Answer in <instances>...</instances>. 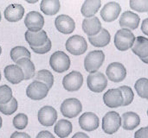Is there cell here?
Instances as JSON below:
<instances>
[{"instance_id":"obj_1","label":"cell","mask_w":148,"mask_h":138,"mask_svg":"<svg viewBox=\"0 0 148 138\" xmlns=\"http://www.w3.org/2000/svg\"><path fill=\"white\" fill-rule=\"evenodd\" d=\"M136 37L132 30L127 29H119L114 35V46L120 51H127L132 48Z\"/></svg>"},{"instance_id":"obj_2","label":"cell","mask_w":148,"mask_h":138,"mask_svg":"<svg viewBox=\"0 0 148 138\" xmlns=\"http://www.w3.org/2000/svg\"><path fill=\"white\" fill-rule=\"evenodd\" d=\"M104 61L105 54L102 50L91 51L84 59V67L89 73H95L102 66Z\"/></svg>"},{"instance_id":"obj_3","label":"cell","mask_w":148,"mask_h":138,"mask_svg":"<svg viewBox=\"0 0 148 138\" xmlns=\"http://www.w3.org/2000/svg\"><path fill=\"white\" fill-rule=\"evenodd\" d=\"M49 65L55 72L62 73L70 67V59L63 51H56L51 54Z\"/></svg>"},{"instance_id":"obj_4","label":"cell","mask_w":148,"mask_h":138,"mask_svg":"<svg viewBox=\"0 0 148 138\" xmlns=\"http://www.w3.org/2000/svg\"><path fill=\"white\" fill-rule=\"evenodd\" d=\"M121 126V117L116 111H109L102 118V131L108 135H113L117 132Z\"/></svg>"},{"instance_id":"obj_5","label":"cell","mask_w":148,"mask_h":138,"mask_svg":"<svg viewBox=\"0 0 148 138\" xmlns=\"http://www.w3.org/2000/svg\"><path fill=\"white\" fill-rule=\"evenodd\" d=\"M66 49L71 54L74 55H81L83 54L88 49V43L84 37L82 35H72L70 36L66 43H65Z\"/></svg>"},{"instance_id":"obj_6","label":"cell","mask_w":148,"mask_h":138,"mask_svg":"<svg viewBox=\"0 0 148 138\" xmlns=\"http://www.w3.org/2000/svg\"><path fill=\"white\" fill-rule=\"evenodd\" d=\"M60 110L63 117L68 118H74L82 112V105L77 99H67L61 105Z\"/></svg>"},{"instance_id":"obj_7","label":"cell","mask_w":148,"mask_h":138,"mask_svg":"<svg viewBox=\"0 0 148 138\" xmlns=\"http://www.w3.org/2000/svg\"><path fill=\"white\" fill-rule=\"evenodd\" d=\"M88 87L93 92H102L108 86V78L101 72L89 73L87 79Z\"/></svg>"},{"instance_id":"obj_8","label":"cell","mask_w":148,"mask_h":138,"mask_svg":"<svg viewBox=\"0 0 148 138\" xmlns=\"http://www.w3.org/2000/svg\"><path fill=\"white\" fill-rule=\"evenodd\" d=\"M49 88L42 82L34 80L26 89V95L33 100H41L47 97Z\"/></svg>"},{"instance_id":"obj_9","label":"cell","mask_w":148,"mask_h":138,"mask_svg":"<svg viewBox=\"0 0 148 138\" xmlns=\"http://www.w3.org/2000/svg\"><path fill=\"white\" fill-rule=\"evenodd\" d=\"M106 74L110 81L119 83L125 80L127 76V69L121 62H112L108 66Z\"/></svg>"},{"instance_id":"obj_10","label":"cell","mask_w":148,"mask_h":138,"mask_svg":"<svg viewBox=\"0 0 148 138\" xmlns=\"http://www.w3.org/2000/svg\"><path fill=\"white\" fill-rule=\"evenodd\" d=\"M83 85V76L80 72L73 71L64 76L62 86L68 92L78 91Z\"/></svg>"},{"instance_id":"obj_11","label":"cell","mask_w":148,"mask_h":138,"mask_svg":"<svg viewBox=\"0 0 148 138\" xmlns=\"http://www.w3.org/2000/svg\"><path fill=\"white\" fill-rule=\"evenodd\" d=\"M24 24L29 31L38 32L41 31L44 25V18L42 14L37 11H29L26 14Z\"/></svg>"},{"instance_id":"obj_12","label":"cell","mask_w":148,"mask_h":138,"mask_svg":"<svg viewBox=\"0 0 148 138\" xmlns=\"http://www.w3.org/2000/svg\"><path fill=\"white\" fill-rule=\"evenodd\" d=\"M37 118L40 124L42 126H52L57 119V111L52 106L46 105L42 107L37 113Z\"/></svg>"},{"instance_id":"obj_13","label":"cell","mask_w":148,"mask_h":138,"mask_svg":"<svg viewBox=\"0 0 148 138\" xmlns=\"http://www.w3.org/2000/svg\"><path fill=\"white\" fill-rule=\"evenodd\" d=\"M121 11V7L117 2H108L102 7L101 10V16L102 17L103 21L111 22L118 18Z\"/></svg>"},{"instance_id":"obj_14","label":"cell","mask_w":148,"mask_h":138,"mask_svg":"<svg viewBox=\"0 0 148 138\" xmlns=\"http://www.w3.org/2000/svg\"><path fill=\"white\" fill-rule=\"evenodd\" d=\"M103 102L109 108H118L123 105V96L119 88L110 89L103 95Z\"/></svg>"},{"instance_id":"obj_15","label":"cell","mask_w":148,"mask_h":138,"mask_svg":"<svg viewBox=\"0 0 148 138\" xmlns=\"http://www.w3.org/2000/svg\"><path fill=\"white\" fill-rule=\"evenodd\" d=\"M79 124L83 131L90 132L98 129L100 120L95 113L85 112L79 118Z\"/></svg>"},{"instance_id":"obj_16","label":"cell","mask_w":148,"mask_h":138,"mask_svg":"<svg viewBox=\"0 0 148 138\" xmlns=\"http://www.w3.org/2000/svg\"><path fill=\"white\" fill-rule=\"evenodd\" d=\"M55 26L56 29L62 34H71L75 29V22L68 15H60L55 20Z\"/></svg>"},{"instance_id":"obj_17","label":"cell","mask_w":148,"mask_h":138,"mask_svg":"<svg viewBox=\"0 0 148 138\" xmlns=\"http://www.w3.org/2000/svg\"><path fill=\"white\" fill-rule=\"evenodd\" d=\"M140 16L132 11H125L120 17V26L122 29H127L130 30L136 29L140 25Z\"/></svg>"},{"instance_id":"obj_18","label":"cell","mask_w":148,"mask_h":138,"mask_svg":"<svg viewBox=\"0 0 148 138\" xmlns=\"http://www.w3.org/2000/svg\"><path fill=\"white\" fill-rule=\"evenodd\" d=\"M5 79L11 84H19L24 80V74L23 70L17 65H8L3 69Z\"/></svg>"},{"instance_id":"obj_19","label":"cell","mask_w":148,"mask_h":138,"mask_svg":"<svg viewBox=\"0 0 148 138\" xmlns=\"http://www.w3.org/2000/svg\"><path fill=\"white\" fill-rule=\"evenodd\" d=\"M4 18L10 22H16L20 21L24 15V8L22 4L11 3L8 5L4 10Z\"/></svg>"},{"instance_id":"obj_20","label":"cell","mask_w":148,"mask_h":138,"mask_svg":"<svg viewBox=\"0 0 148 138\" xmlns=\"http://www.w3.org/2000/svg\"><path fill=\"white\" fill-rule=\"evenodd\" d=\"M82 29L88 36H95L98 35L102 29L101 22L97 16L85 18L82 21Z\"/></svg>"},{"instance_id":"obj_21","label":"cell","mask_w":148,"mask_h":138,"mask_svg":"<svg viewBox=\"0 0 148 138\" xmlns=\"http://www.w3.org/2000/svg\"><path fill=\"white\" fill-rule=\"evenodd\" d=\"M25 40L30 47H40L42 46L49 39L45 30L42 29L38 32H30L27 30L24 34Z\"/></svg>"},{"instance_id":"obj_22","label":"cell","mask_w":148,"mask_h":138,"mask_svg":"<svg viewBox=\"0 0 148 138\" xmlns=\"http://www.w3.org/2000/svg\"><path fill=\"white\" fill-rule=\"evenodd\" d=\"M140 124V116L134 111H127L121 116V126L126 131H134Z\"/></svg>"},{"instance_id":"obj_23","label":"cell","mask_w":148,"mask_h":138,"mask_svg":"<svg viewBox=\"0 0 148 138\" xmlns=\"http://www.w3.org/2000/svg\"><path fill=\"white\" fill-rule=\"evenodd\" d=\"M101 6V0H86L82 5L81 13L83 16H85V18L93 17L100 10Z\"/></svg>"},{"instance_id":"obj_24","label":"cell","mask_w":148,"mask_h":138,"mask_svg":"<svg viewBox=\"0 0 148 138\" xmlns=\"http://www.w3.org/2000/svg\"><path fill=\"white\" fill-rule=\"evenodd\" d=\"M132 51L140 59L148 57V38L138 36L132 47Z\"/></svg>"},{"instance_id":"obj_25","label":"cell","mask_w":148,"mask_h":138,"mask_svg":"<svg viewBox=\"0 0 148 138\" xmlns=\"http://www.w3.org/2000/svg\"><path fill=\"white\" fill-rule=\"evenodd\" d=\"M110 40H111V35L109 32L106 29H103V28L98 35L88 37V41L93 46L97 47V48L106 47L107 45L109 44Z\"/></svg>"},{"instance_id":"obj_26","label":"cell","mask_w":148,"mask_h":138,"mask_svg":"<svg viewBox=\"0 0 148 138\" xmlns=\"http://www.w3.org/2000/svg\"><path fill=\"white\" fill-rule=\"evenodd\" d=\"M16 65H17L23 72L24 74V80H28L35 77L36 74V68L34 63L30 61L29 58H22L19 59L16 62Z\"/></svg>"},{"instance_id":"obj_27","label":"cell","mask_w":148,"mask_h":138,"mask_svg":"<svg viewBox=\"0 0 148 138\" xmlns=\"http://www.w3.org/2000/svg\"><path fill=\"white\" fill-rule=\"evenodd\" d=\"M72 130H73L72 124L67 119L59 120L56 124L55 128H54V131L56 135L61 138L68 137L71 134Z\"/></svg>"},{"instance_id":"obj_28","label":"cell","mask_w":148,"mask_h":138,"mask_svg":"<svg viewBox=\"0 0 148 138\" xmlns=\"http://www.w3.org/2000/svg\"><path fill=\"white\" fill-rule=\"evenodd\" d=\"M61 8L59 0H42L40 3L42 12L48 16H53L58 13Z\"/></svg>"},{"instance_id":"obj_29","label":"cell","mask_w":148,"mask_h":138,"mask_svg":"<svg viewBox=\"0 0 148 138\" xmlns=\"http://www.w3.org/2000/svg\"><path fill=\"white\" fill-rule=\"evenodd\" d=\"M34 80H37V81L44 83L50 89L54 84V76L50 71L47 69H42V70H39L35 74Z\"/></svg>"},{"instance_id":"obj_30","label":"cell","mask_w":148,"mask_h":138,"mask_svg":"<svg viewBox=\"0 0 148 138\" xmlns=\"http://www.w3.org/2000/svg\"><path fill=\"white\" fill-rule=\"evenodd\" d=\"M10 58L14 62H16L19 59L29 58L30 59V52L23 46H16L10 50Z\"/></svg>"},{"instance_id":"obj_31","label":"cell","mask_w":148,"mask_h":138,"mask_svg":"<svg viewBox=\"0 0 148 138\" xmlns=\"http://www.w3.org/2000/svg\"><path fill=\"white\" fill-rule=\"evenodd\" d=\"M134 88L140 98L148 100V79H139L134 84Z\"/></svg>"},{"instance_id":"obj_32","label":"cell","mask_w":148,"mask_h":138,"mask_svg":"<svg viewBox=\"0 0 148 138\" xmlns=\"http://www.w3.org/2000/svg\"><path fill=\"white\" fill-rule=\"evenodd\" d=\"M17 107H18V104H17L16 99L15 98H12V99L9 103L0 105V111L4 115L10 116L13 114L14 112H16V111L17 110Z\"/></svg>"},{"instance_id":"obj_33","label":"cell","mask_w":148,"mask_h":138,"mask_svg":"<svg viewBox=\"0 0 148 138\" xmlns=\"http://www.w3.org/2000/svg\"><path fill=\"white\" fill-rule=\"evenodd\" d=\"M119 89L121 90L122 96H123V99H124L123 106H127L130 104H132L134 98V93L132 88L127 86H121L119 87Z\"/></svg>"},{"instance_id":"obj_34","label":"cell","mask_w":148,"mask_h":138,"mask_svg":"<svg viewBox=\"0 0 148 138\" xmlns=\"http://www.w3.org/2000/svg\"><path fill=\"white\" fill-rule=\"evenodd\" d=\"M13 98L12 90L7 85H3L0 86V105L9 103Z\"/></svg>"},{"instance_id":"obj_35","label":"cell","mask_w":148,"mask_h":138,"mask_svg":"<svg viewBox=\"0 0 148 138\" xmlns=\"http://www.w3.org/2000/svg\"><path fill=\"white\" fill-rule=\"evenodd\" d=\"M129 5L138 12H148V0H130Z\"/></svg>"},{"instance_id":"obj_36","label":"cell","mask_w":148,"mask_h":138,"mask_svg":"<svg viewBox=\"0 0 148 138\" xmlns=\"http://www.w3.org/2000/svg\"><path fill=\"white\" fill-rule=\"evenodd\" d=\"M28 125V117L23 113L17 114L13 118V126L17 130H24Z\"/></svg>"},{"instance_id":"obj_37","label":"cell","mask_w":148,"mask_h":138,"mask_svg":"<svg viewBox=\"0 0 148 138\" xmlns=\"http://www.w3.org/2000/svg\"><path fill=\"white\" fill-rule=\"evenodd\" d=\"M51 47H52V42H51V41L49 39H48V41L42 46H40V47H30V48L36 54H46V53L49 52L50 49H51Z\"/></svg>"},{"instance_id":"obj_38","label":"cell","mask_w":148,"mask_h":138,"mask_svg":"<svg viewBox=\"0 0 148 138\" xmlns=\"http://www.w3.org/2000/svg\"><path fill=\"white\" fill-rule=\"evenodd\" d=\"M134 138H148V126L138 130L134 134Z\"/></svg>"},{"instance_id":"obj_39","label":"cell","mask_w":148,"mask_h":138,"mask_svg":"<svg viewBox=\"0 0 148 138\" xmlns=\"http://www.w3.org/2000/svg\"><path fill=\"white\" fill-rule=\"evenodd\" d=\"M36 138H56L54 137V135L53 134H51L49 131H40L38 134H37V136H36Z\"/></svg>"},{"instance_id":"obj_40","label":"cell","mask_w":148,"mask_h":138,"mask_svg":"<svg viewBox=\"0 0 148 138\" xmlns=\"http://www.w3.org/2000/svg\"><path fill=\"white\" fill-rule=\"evenodd\" d=\"M10 138H31L27 133L24 132H19V131H15L12 133L10 136Z\"/></svg>"},{"instance_id":"obj_41","label":"cell","mask_w":148,"mask_h":138,"mask_svg":"<svg viewBox=\"0 0 148 138\" xmlns=\"http://www.w3.org/2000/svg\"><path fill=\"white\" fill-rule=\"evenodd\" d=\"M141 30L144 33V35H147L148 36V18L144 19V21L141 23Z\"/></svg>"},{"instance_id":"obj_42","label":"cell","mask_w":148,"mask_h":138,"mask_svg":"<svg viewBox=\"0 0 148 138\" xmlns=\"http://www.w3.org/2000/svg\"><path fill=\"white\" fill-rule=\"evenodd\" d=\"M72 138H89V137L84 132H77L72 137Z\"/></svg>"},{"instance_id":"obj_43","label":"cell","mask_w":148,"mask_h":138,"mask_svg":"<svg viewBox=\"0 0 148 138\" xmlns=\"http://www.w3.org/2000/svg\"><path fill=\"white\" fill-rule=\"evenodd\" d=\"M144 63H146V64H148V57L147 58H144V59H140Z\"/></svg>"},{"instance_id":"obj_44","label":"cell","mask_w":148,"mask_h":138,"mask_svg":"<svg viewBox=\"0 0 148 138\" xmlns=\"http://www.w3.org/2000/svg\"><path fill=\"white\" fill-rule=\"evenodd\" d=\"M27 2L29 3H37V0H34V1H29V0H27Z\"/></svg>"},{"instance_id":"obj_45","label":"cell","mask_w":148,"mask_h":138,"mask_svg":"<svg viewBox=\"0 0 148 138\" xmlns=\"http://www.w3.org/2000/svg\"><path fill=\"white\" fill-rule=\"evenodd\" d=\"M2 124H3V120H2V118L0 117V129L2 127Z\"/></svg>"},{"instance_id":"obj_46","label":"cell","mask_w":148,"mask_h":138,"mask_svg":"<svg viewBox=\"0 0 148 138\" xmlns=\"http://www.w3.org/2000/svg\"><path fill=\"white\" fill-rule=\"evenodd\" d=\"M1 53H2V48H1V46H0V55H1Z\"/></svg>"},{"instance_id":"obj_47","label":"cell","mask_w":148,"mask_h":138,"mask_svg":"<svg viewBox=\"0 0 148 138\" xmlns=\"http://www.w3.org/2000/svg\"><path fill=\"white\" fill-rule=\"evenodd\" d=\"M0 21H1V12H0Z\"/></svg>"},{"instance_id":"obj_48","label":"cell","mask_w":148,"mask_h":138,"mask_svg":"<svg viewBox=\"0 0 148 138\" xmlns=\"http://www.w3.org/2000/svg\"><path fill=\"white\" fill-rule=\"evenodd\" d=\"M0 80H1V72H0Z\"/></svg>"},{"instance_id":"obj_49","label":"cell","mask_w":148,"mask_h":138,"mask_svg":"<svg viewBox=\"0 0 148 138\" xmlns=\"http://www.w3.org/2000/svg\"><path fill=\"white\" fill-rule=\"evenodd\" d=\"M147 116H148V110H147Z\"/></svg>"},{"instance_id":"obj_50","label":"cell","mask_w":148,"mask_h":138,"mask_svg":"<svg viewBox=\"0 0 148 138\" xmlns=\"http://www.w3.org/2000/svg\"><path fill=\"white\" fill-rule=\"evenodd\" d=\"M147 13H148V12H147Z\"/></svg>"}]
</instances>
